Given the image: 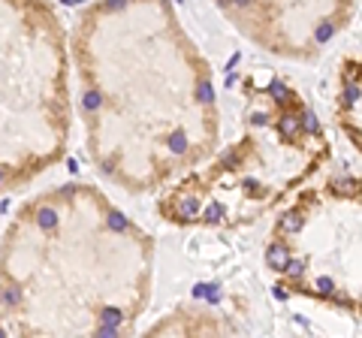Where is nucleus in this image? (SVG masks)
Wrapping results in <instances>:
<instances>
[{
  "label": "nucleus",
  "mask_w": 362,
  "mask_h": 338,
  "mask_svg": "<svg viewBox=\"0 0 362 338\" xmlns=\"http://www.w3.org/2000/svg\"><path fill=\"white\" fill-rule=\"evenodd\" d=\"M78 112L94 169L154 194L221 145L211 64L173 0H94L73 28Z\"/></svg>",
  "instance_id": "nucleus-1"
},
{
  "label": "nucleus",
  "mask_w": 362,
  "mask_h": 338,
  "mask_svg": "<svg viewBox=\"0 0 362 338\" xmlns=\"http://www.w3.org/2000/svg\"><path fill=\"white\" fill-rule=\"evenodd\" d=\"M247 42L275 58L308 64L356 18L359 0H211Z\"/></svg>",
  "instance_id": "nucleus-6"
},
{
  "label": "nucleus",
  "mask_w": 362,
  "mask_h": 338,
  "mask_svg": "<svg viewBox=\"0 0 362 338\" xmlns=\"http://www.w3.org/2000/svg\"><path fill=\"white\" fill-rule=\"evenodd\" d=\"M157 245L103 190L30 197L0 235V326L16 335H121L151 299Z\"/></svg>",
  "instance_id": "nucleus-2"
},
{
  "label": "nucleus",
  "mask_w": 362,
  "mask_h": 338,
  "mask_svg": "<svg viewBox=\"0 0 362 338\" xmlns=\"http://www.w3.org/2000/svg\"><path fill=\"white\" fill-rule=\"evenodd\" d=\"M344 82H341V94H338V121L344 127V136L359 148V76H356V61L354 66L347 64Z\"/></svg>",
  "instance_id": "nucleus-7"
},
{
  "label": "nucleus",
  "mask_w": 362,
  "mask_h": 338,
  "mask_svg": "<svg viewBox=\"0 0 362 338\" xmlns=\"http://www.w3.org/2000/svg\"><path fill=\"white\" fill-rule=\"evenodd\" d=\"M242 133L206 163L178 175L157 199L173 227L242 230L278 209L329 163L332 145L320 118L290 82L247 78Z\"/></svg>",
  "instance_id": "nucleus-3"
},
{
  "label": "nucleus",
  "mask_w": 362,
  "mask_h": 338,
  "mask_svg": "<svg viewBox=\"0 0 362 338\" xmlns=\"http://www.w3.org/2000/svg\"><path fill=\"white\" fill-rule=\"evenodd\" d=\"M278 287L341 311H359V182L308 187L278 218L266 247Z\"/></svg>",
  "instance_id": "nucleus-5"
},
{
  "label": "nucleus",
  "mask_w": 362,
  "mask_h": 338,
  "mask_svg": "<svg viewBox=\"0 0 362 338\" xmlns=\"http://www.w3.org/2000/svg\"><path fill=\"white\" fill-rule=\"evenodd\" d=\"M70 82L64 28L45 0H0V197L66 151Z\"/></svg>",
  "instance_id": "nucleus-4"
}]
</instances>
